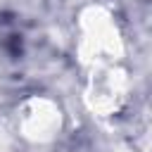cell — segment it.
<instances>
[{
	"mask_svg": "<svg viewBox=\"0 0 152 152\" xmlns=\"http://www.w3.org/2000/svg\"><path fill=\"white\" fill-rule=\"evenodd\" d=\"M81 57L90 66L112 64L121 55V36L114 19L102 7H90L81 17Z\"/></svg>",
	"mask_w": 152,
	"mask_h": 152,
	"instance_id": "1",
	"label": "cell"
},
{
	"mask_svg": "<svg viewBox=\"0 0 152 152\" xmlns=\"http://www.w3.org/2000/svg\"><path fill=\"white\" fill-rule=\"evenodd\" d=\"M126 97V76L121 69H116L114 64H104V66H93V76L88 83V104L93 112L100 114H109L114 109H119V104Z\"/></svg>",
	"mask_w": 152,
	"mask_h": 152,
	"instance_id": "2",
	"label": "cell"
},
{
	"mask_svg": "<svg viewBox=\"0 0 152 152\" xmlns=\"http://www.w3.org/2000/svg\"><path fill=\"white\" fill-rule=\"evenodd\" d=\"M62 126L59 107L45 97H31L19 109V128L21 135L33 142H48L57 135Z\"/></svg>",
	"mask_w": 152,
	"mask_h": 152,
	"instance_id": "3",
	"label": "cell"
}]
</instances>
